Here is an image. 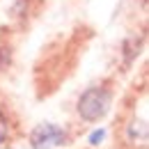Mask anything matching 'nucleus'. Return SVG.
<instances>
[{
  "label": "nucleus",
  "mask_w": 149,
  "mask_h": 149,
  "mask_svg": "<svg viewBox=\"0 0 149 149\" xmlns=\"http://www.w3.org/2000/svg\"><path fill=\"white\" fill-rule=\"evenodd\" d=\"M112 106V92L108 87H90L78 96V103H76V110L80 115L83 122H99L103 119L108 110Z\"/></svg>",
  "instance_id": "1"
},
{
  "label": "nucleus",
  "mask_w": 149,
  "mask_h": 149,
  "mask_svg": "<svg viewBox=\"0 0 149 149\" xmlns=\"http://www.w3.org/2000/svg\"><path fill=\"white\" fill-rule=\"evenodd\" d=\"M67 145V131L53 122L37 124L30 131V147L32 149H55Z\"/></svg>",
  "instance_id": "2"
},
{
  "label": "nucleus",
  "mask_w": 149,
  "mask_h": 149,
  "mask_svg": "<svg viewBox=\"0 0 149 149\" xmlns=\"http://www.w3.org/2000/svg\"><path fill=\"white\" fill-rule=\"evenodd\" d=\"M126 135H129V140H131V145H140V147H145L147 145V138H149V133H147V122L145 119H133L129 124V131H126Z\"/></svg>",
  "instance_id": "3"
},
{
  "label": "nucleus",
  "mask_w": 149,
  "mask_h": 149,
  "mask_svg": "<svg viewBox=\"0 0 149 149\" xmlns=\"http://www.w3.org/2000/svg\"><path fill=\"white\" fill-rule=\"evenodd\" d=\"M9 60H12V53H9V48H5V46H0V69H5V67H9Z\"/></svg>",
  "instance_id": "4"
},
{
  "label": "nucleus",
  "mask_w": 149,
  "mask_h": 149,
  "mask_svg": "<svg viewBox=\"0 0 149 149\" xmlns=\"http://www.w3.org/2000/svg\"><path fill=\"white\" fill-rule=\"evenodd\" d=\"M103 138H106V129H96L92 135H90V145H101Z\"/></svg>",
  "instance_id": "5"
},
{
  "label": "nucleus",
  "mask_w": 149,
  "mask_h": 149,
  "mask_svg": "<svg viewBox=\"0 0 149 149\" xmlns=\"http://www.w3.org/2000/svg\"><path fill=\"white\" fill-rule=\"evenodd\" d=\"M7 131H9V122L5 119V115L0 112V145L5 142V138H7Z\"/></svg>",
  "instance_id": "6"
}]
</instances>
